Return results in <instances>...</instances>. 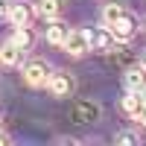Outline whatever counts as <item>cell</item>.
Returning <instances> with one entry per match:
<instances>
[{"label":"cell","instance_id":"e0dca14e","mask_svg":"<svg viewBox=\"0 0 146 146\" xmlns=\"http://www.w3.org/2000/svg\"><path fill=\"white\" fill-rule=\"evenodd\" d=\"M9 6H12V3H6V0H0V21H6V18H9Z\"/></svg>","mask_w":146,"mask_h":146},{"label":"cell","instance_id":"9a60e30c","mask_svg":"<svg viewBox=\"0 0 146 146\" xmlns=\"http://www.w3.org/2000/svg\"><path fill=\"white\" fill-rule=\"evenodd\" d=\"M114 143H117V146H137V143H140V135H137V131H131V129H123V131H117V135H114Z\"/></svg>","mask_w":146,"mask_h":146},{"label":"cell","instance_id":"2e32d148","mask_svg":"<svg viewBox=\"0 0 146 146\" xmlns=\"http://www.w3.org/2000/svg\"><path fill=\"white\" fill-rule=\"evenodd\" d=\"M135 120H137V123H140V126H146V102L140 105V111L135 114Z\"/></svg>","mask_w":146,"mask_h":146},{"label":"cell","instance_id":"277c9868","mask_svg":"<svg viewBox=\"0 0 146 146\" xmlns=\"http://www.w3.org/2000/svg\"><path fill=\"white\" fill-rule=\"evenodd\" d=\"M62 47L67 50V56H70V58H82V56H88V53H91L88 32H85V29H70Z\"/></svg>","mask_w":146,"mask_h":146},{"label":"cell","instance_id":"30bf717a","mask_svg":"<svg viewBox=\"0 0 146 146\" xmlns=\"http://www.w3.org/2000/svg\"><path fill=\"white\" fill-rule=\"evenodd\" d=\"M123 82H126L129 91H143V88H146V67H143V64L129 67L126 76H123Z\"/></svg>","mask_w":146,"mask_h":146},{"label":"cell","instance_id":"ac0fdd59","mask_svg":"<svg viewBox=\"0 0 146 146\" xmlns=\"http://www.w3.org/2000/svg\"><path fill=\"white\" fill-rule=\"evenodd\" d=\"M0 143H9V137H6V135H3V131H0Z\"/></svg>","mask_w":146,"mask_h":146},{"label":"cell","instance_id":"ffe728a7","mask_svg":"<svg viewBox=\"0 0 146 146\" xmlns=\"http://www.w3.org/2000/svg\"><path fill=\"white\" fill-rule=\"evenodd\" d=\"M140 96H143V102H146V88H143V91H140Z\"/></svg>","mask_w":146,"mask_h":146},{"label":"cell","instance_id":"6da1fadb","mask_svg":"<svg viewBox=\"0 0 146 146\" xmlns=\"http://www.w3.org/2000/svg\"><path fill=\"white\" fill-rule=\"evenodd\" d=\"M108 29H111V35H114L117 44H129L131 38H135V32H137V18L129 15V12H123L114 23H108Z\"/></svg>","mask_w":146,"mask_h":146},{"label":"cell","instance_id":"7c38bea8","mask_svg":"<svg viewBox=\"0 0 146 146\" xmlns=\"http://www.w3.org/2000/svg\"><path fill=\"white\" fill-rule=\"evenodd\" d=\"M62 3L64 0H38V3H35V12H38L41 18H47V21H53V18L62 15Z\"/></svg>","mask_w":146,"mask_h":146},{"label":"cell","instance_id":"9c48e42d","mask_svg":"<svg viewBox=\"0 0 146 146\" xmlns=\"http://www.w3.org/2000/svg\"><path fill=\"white\" fill-rule=\"evenodd\" d=\"M21 58H23V50L15 44V41H6V44H0V64L3 67H15V64H21Z\"/></svg>","mask_w":146,"mask_h":146},{"label":"cell","instance_id":"ba28073f","mask_svg":"<svg viewBox=\"0 0 146 146\" xmlns=\"http://www.w3.org/2000/svg\"><path fill=\"white\" fill-rule=\"evenodd\" d=\"M67 32H70V27H67V23H62L58 18H53V21H47L44 38H47V44H53V47H62V44H64V38H67Z\"/></svg>","mask_w":146,"mask_h":146},{"label":"cell","instance_id":"8fae6325","mask_svg":"<svg viewBox=\"0 0 146 146\" xmlns=\"http://www.w3.org/2000/svg\"><path fill=\"white\" fill-rule=\"evenodd\" d=\"M12 41H15L23 53L32 50V44H35V32L29 29V23H27V27H15V32H12Z\"/></svg>","mask_w":146,"mask_h":146},{"label":"cell","instance_id":"5bb4252c","mask_svg":"<svg viewBox=\"0 0 146 146\" xmlns=\"http://www.w3.org/2000/svg\"><path fill=\"white\" fill-rule=\"evenodd\" d=\"M123 12H126V9L120 6V3H114V0H111V3H105V6H102V23H105V27H108V23H114Z\"/></svg>","mask_w":146,"mask_h":146},{"label":"cell","instance_id":"52a82bcc","mask_svg":"<svg viewBox=\"0 0 146 146\" xmlns=\"http://www.w3.org/2000/svg\"><path fill=\"white\" fill-rule=\"evenodd\" d=\"M47 88H50L53 96H70V91H73V76H70V73H50Z\"/></svg>","mask_w":146,"mask_h":146},{"label":"cell","instance_id":"d6986e66","mask_svg":"<svg viewBox=\"0 0 146 146\" xmlns=\"http://www.w3.org/2000/svg\"><path fill=\"white\" fill-rule=\"evenodd\" d=\"M140 62H143V67H146V50H143V53H140Z\"/></svg>","mask_w":146,"mask_h":146},{"label":"cell","instance_id":"7a4b0ae2","mask_svg":"<svg viewBox=\"0 0 146 146\" xmlns=\"http://www.w3.org/2000/svg\"><path fill=\"white\" fill-rule=\"evenodd\" d=\"M70 120H73V123H79V126L96 123V120H100V105H96L94 100H79V102H73Z\"/></svg>","mask_w":146,"mask_h":146},{"label":"cell","instance_id":"8992f818","mask_svg":"<svg viewBox=\"0 0 146 146\" xmlns=\"http://www.w3.org/2000/svg\"><path fill=\"white\" fill-rule=\"evenodd\" d=\"M85 32H88V44H91V50H94V53H108V50L117 44L108 27H100V29H85Z\"/></svg>","mask_w":146,"mask_h":146},{"label":"cell","instance_id":"44dd1931","mask_svg":"<svg viewBox=\"0 0 146 146\" xmlns=\"http://www.w3.org/2000/svg\"><path fill=\"white\" fill-rule=\"evenodd\" d=\"M0 126H3V120H0Z\"/></svg>","mask_w":146,"mask_h":146},{"label":"cell","instance_id":"3957f363","mask_svg":"<svg viewBox=\"0 0 146 146\" xmlns=\"http://www.w3.org/2000/svg\"><path fill=\"white\" fill-rule=\"evenodd\" d=\"M50 64L44 62V58H35V62H29L27 67H23V82L29 85V88H41V85H47V79H50Z\"/></svg>","mask_w":146,"mask_h":146},{"label":"cell","instance_id":"4fadbf2b","mask_svg":"<svg viewBox=\"0 0 146 146\" xmlns=\"http://www.w3.org/2000/svg\"><path fill=\"white\" fill-rule=\"evenodd\" d=\"M140 105H143V96H140V91H129V94L123 96V111H126L129 117H135V114L140 111Z\"/></svg>","mask_w":146,"mask_h":146},{"label":"cell","instance_id":"5b68a950","mask_svg":"<svg viewBox=\"0 0 146 146\" xmlns=\"http://www.w3.org/2000/svg\"><path fill=\"white\" fill-rule=\"evenodd\" d=\"M38 15L35 12V3H27V0H21V3H12L9 6V18L12 27H27V23H32V18Z\"/></svg>","mask_w":146,"mask_h":146}]
</instances>
